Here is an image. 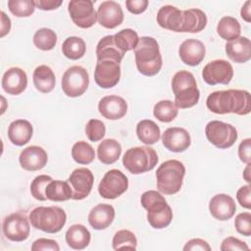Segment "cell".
<instances>
[{"label":"cell","mask_w":251,"mask_h":251,"mask_svg":"<svg viewBox=\"0 0 251 251\" xmlns=\"http://www.w3.org/2000/svg\"><path fill=\"white\" fill-rule=\"evenodd\" d=\"M61 0H35L34 4L35 7L43 10V11H50V10H55L59 8L62 5Z\"/></svg>","instance_id":"50"},{"label":"cell","mask_w":251,"mask_h":251,"mask_svg":"<svg viewBox=\"0 0 251 251\" xmlns=\"http://www.w3.org/2000/svg\"><path fill=\"white\" fill-rule=\"evenodd\" d=\"M135 64L138 72L146 76L157 75L162 68V55L157 40L151 36H142L134 49Z\"/></svg>","instance_id":"3"},{"label":"cell","mask_w":251,"mask_h":251,"mask_svg":"<svg viewBox=\"0 0 251 251\" xmlns=\"http://www.w3.org/2000/svg\"><path fill=\"white\" fill-rule=\"evenodd\" d=\"M238 157L241 162L251 164V139L242 140L238 146Z\"/></svg>","instance_id":"47"},{"label":"cell","mask_w":251,"mask_h":251,"mask_svg":"<svg viewBox=\"0 0 251 251\" xmlns=\"http://www.w3.org/2000/svg\"><path fill=\"white\" fill-rule=\"evenodd\" d=\"M121 154L122 146L119 141L113 138L102 140L97 147V157L105 165H111L117 162Z\"/></svg>","instance_id":"30"},{"label":"cell","mask_w":251,"mask_h":251,"mask_svg":"<svg viewBox=\"0 0 251 251\" xmlns=\"http://www.w3.org/2000/svg\"><path fill=\"white\" fill-rule=\"evenodd\" d=\"M106 133V126L104 123L97 119H91L85 126V134L87 138L92 141L96 142L101 140Z\"/></svg>","instance_id":"42"},{"label":"cell","mask_w":251,"mask_h":251,"mask_svg":"<svg viewBox=\"0 0 251 251\" xmlns=\"http://www.w3.org/2000/svg\"><path fill=\"white\" fill-rule=\"evenodd\" d=\"M202 77L209 85L228 84L233 77V68L226 60H214L203 68Z\"/></svg>","instance_id":"14"},{"label":"cell","mask_w":251,"mask_h":251,"mask_svg":"<svg viewBox=\"0 0 251 251\" xmlns=\"http://www.w3.org/2000/svg\"><path fill=\"white\" fill-rule=\"evenodd\" d=\"M114 39L118 47L124 52H126V51L135 49L138 43L139 37L135 30L131 28H125L118 31L114 35Z\"/></svg>","instance_id":"38"},{"label":"cell","mask_w":251,"mask_h":251,"mask_svg":"<svg viewBox=\"0 0 251 251\" xmlns=\"http://www.w3.org/2000/svg\"><path fill=\"white\" fill-rule=\"evenodd\" d=\"M226 56L235 63H246L251 59V41L245 36H239L226 44Z\"/></svg>","instance_id":"24"},{"label":"cell","mask_w":251,"mask_h":251,"mask_svg":"<svg viewBox=\"0 0 251 251\" xmlns=\"http://www.w3.org/2000/svg\"><path fill=\"white\" fill-rule=\"evenodd\" d=\"M52 177L47 175H39L37 176L30 183V193L36 200L45 201L47 197L45 195V189L50 181H52Z\"/></svg>","instance_id":"41"},{"label":"cell","mask_w":251,"mask_h":251,"mask_svg":"<svg viewBox=\"0 0 251 251\" xmlns=\"http://www.w3.org/2000/svg\"><path fill=\"white\" fill-rule=\"evenodd\" d=\"M138 139L147 145L155 144L161 137V130L158 125L151 120H142L136 126Z\"/></svg>","instance_id":"31"},{"label":"cell","mask_w":251,"mask_h":251,"mask_svg":"<svg viewBox=\"0 0 251 251\" xmlns=\"http://www.w3.org/2000/svg\"><path fill=\"white\" fill-rule=\"evenodd\" d=\"M207 108L215 114L233 113L245 116L251 111L250 94L246 90L227 89L212 92L206 100Z\"/></svg>","instance_id":"2"},{"label":"cell","mask_w":251,"mask_h":251,"mask_svg":"<svg viewBox=\"0 0 251 251\" xmlns=\"http://www.w3.org/2000/svg\"><path fill=\"white\" fill-rule=\"evenodd\" d=\"M11 29V20L6 14L2 11L1 12V37H4L7 33H9Z\"/></svg>","instance_id":"51"},{"label":"cell","mask_w":251,"mask_h":251,"mask_svg":"<svg viewBox=\"0 0 251 251\" xmlns=\"http://www.w3.org/2000/svg\"><path fill=\"white\" fill-rule=\"evenodd\" d=\"M90 239L91 234L89 230L80 224L71 226L66 231V242L75 250H82L86 248L90 243Z\"/></svg>","instance_id":"28"},{"label":"cell","mask_w":251,"mask_h":251,"mask_svg":"<svg viewBox=\"0 0 251 251\" xmlns=\"http://www.w3.org/2000/svg\"><path fill=\"white\" fill-rule=\"evenodd\" d=\"M97 21L106 28H115L124 21V12L121 5L115 1L102 2L97 10Z\"/></svg>","instance_id":"17"},{"label":"cell","mask_w":251,"mask_h":251,"mask_svg":"<svg viewBox=\"0 0 251 251\" xmlns=\"http://www.w3.org/2000/svg\"><path fill=\"white\" fill-rule=\"evenodd\" d=\"M32 80L35 88L42 93L51 92L56 83V77L52 69L46 65H40L35 68Z\"/></svg>","instance_id":"29"},{"label":"cell","mask_w":251,"mask_h":251,"mask_svg":"<svg viewBox=\"0 0 251 251\" xmlns=\"http://www.w3.org/2000/svg\"><path fill=\"white\" fill-rule=\"evenodd\" d=\"M89 85V75L80 66H72L62 76V89L69 97L81 96Z\"/></svg>","instance_id":"10"},{"label":"cell","mask_w":251,"mask_h":251,"mask_svg":"<svg viewBox=\"0 0 251 251\" xmlns=\"http://www.w3.org/2000/svg\"><path fill=\"white\" fill-rule=\"evenodd\" d=\"M153 114L155 118L160 122L171 123L176 118L178 114V110L173 101L161 100L155 104L153 109Z\"/></svg>","instance_id":"35"},{"label":"cell","mask_w":251,"mask_h":251,"mask_svg":"<svg viewBox=\"0 0 251 251\" xmlns=\"http://www.w3.org/2000/svg\"><path fill=\"white\" fill-rule=\"evenodd\" d=\"M8 8L14 16L18 18H25L31 16L36 7L32 0H9Z\"/></svg>","instance_id":"40"},{"label":"cell","mask_w":251,"mask_h":251,"mask_svg":"<svg viewBox=\"0 0 251 251\" xmlns=\"http://www.w3.org/2000/svg\"><path fill=\"white\" fill-rule=\"evenodd\" d=\"M250 166H251V164H247L246 168H245L244 171H243V178H244L248 183L251 182V177H250Z\"/></svg>","instance_id":"53"},{"label":"cell","mask_w":251,"mask_h":251,"mask_svg":"<svg viewBox=\"0 0 251 251\" xmlns=\"http://www.w3.org/2000/svg\"><path fill=\"white\" fill-rule=\"evenodd\" d=\"M1 84L6 93L19 95L24 92L27 86V75L21 68H10L4 73Z\"/></svg>","instance_id":"21"},{"label":"cell","mask_w":251,"mask_h":251,"mask_svg":"<svg viewBox=\"0 0 251 251\" xmlns=\"http://www.w3.org/2000/svg\"><path fill=\"white\" fill-rule=\"evenodd\" d=\"M112 246L114 250L120 249H131L136 250L137 239L135 234L128 229H121L117 231L112 240Z\"/></svg>","instance_id":"39"},{"label":"cell","mask_w":251,"mask_h":251,"mask_svg":"<svg viewBox=\"0 0 251 251\" xmlns=\"http://www.w3.org/2000/svg\"><path fill=\"white\" fill-rule=\"evenodd\" d=\"M68 11L72 21L78 27L89 28L97 21V13L90 0H72L68 4Z\"/></svg>","instance_id":"13"},{"label":"cell","mask_w":251,"mask_h":251,"mask_svg":"<svg viewBox=\"0 0 251 251\" xmlns=\"http://www.w3.org/2000/svg\"><path fill=\"white\" fill-rule=\"evenodd\" d=\"M32 41L38 49L49 51L52 50L57 43V34L51 28L42 27L35 31Z\"/></svg>","instance_id":"36"},{"label":"cell","mask_w":251,"mask_h":251,"mask_svg":"<svg viewBox=\"0 0 251 251\" xmlns=\"http://www.w3.org/2000/svg\"><path fill=\"white\" fill-rule=\"evenodd\" d=\"M126 52L121 50L115 42L114 35H106L98 42L96 46L97 61L113 60L121 63Z\"/></svg>","instance_id":"27"},{"label":"cell","mask_w":251,"mask_h":251,"mask_svg":"<svg viewBox=\"0 0 251 251\" xmlns=\"http://www.w3.org/2000/svg\"><path fill=\"white\" fill-rule=\"evenodd\" d=\"M206 48L203 42L194 38L184 40L178 48V55L181 61L192 67L199 65L204 60Z\"/></svg>","instance_id":"23"},{"label":"cell","mask_w":251,"mask_h":251,"mask_svg":"<svg viewBox=\"0 0 251 251\" xmlns=\"http://www.w3.org/2000/svg\"><path fill=\"white\" fill-rule=\"evenodd\" d=\"M98 111L105 119L120 120L126 114L127 104L121 96L108 95L99 101Z\"/></svg>","instance_id":"22"},{"label":"cell","mask_w":251,"mask_h":251,"mask_svg":"<svg viewBox=\"0 0 251 251\" xmlns=\"http://www.w3.org/2000/svg\"><path fill=\"white\" fill-rule=\"evenodd\" d=\"M184 251H194V250H201V251H210L211 246L209 243L201 238H193L188 240L185 245L183 246Z\"/></svg>","instance_id":"48"},{"label":"cell","mask_w":251,"mask_h":251,"mask_svg":"<svg viewBox=\"0 0 251 251\" xmlns=\"http://www.w3.org/2000/svg\"><path fill=\"white\" fill-rule=\"evenodd\" d=\"M121 78V66L113 60L97 61L94 71V80L101 88H112Z\"/></svg>","instance_id":"15"},{"label":"cell","mask_w":251,"mask_h":251,"mask_svg":"<svg viewBox=\"0 0 251 251\" xmlns=\"http://www.w3.org/2000/svg\"><path fill=\"white\" fill-rule=\"evenodd\" d=\"M45 195L48 200L54 202L67 201L73 198V190L68 181L52 180L45 189Z\"/></svg>","instance_id":"32"},{"label":"cell","mask_w":251,"mask_h":251,"mask_svg":"<svg viewBox=\"0 0 251 251\" xmlns=\"http://www.w3.org/2000/svg\"><path fill=\"white\" fill-rule=\"evenodd\" d=\"M33 128L31 124L23 119L13 121L8 127V138L17 146H24L29 142L32 137Z\"/></svg>","instance_id":"26"},{"label":"cell","mask_w":251,"mask_h":251,"mask_svg":"<svg viewBox=\"0 0 251 251\" xmlns=\"http://www.w3.org/2000/svg\"><path fill=\"white\" fill-rule=\"evenodd\" d=\"M31 226L47 233L59 232L67 223L66 212L58 206L36 207L29 213Z\"/></svg>","instance_id":"7"},{"label":"cell","mask_w":251,"mask_h":251,"mask_svg":"<svg viewBox=\"0 0 251 251\" xmlns=\"http://www.w3.org/2000/svg\"><path fill=\"white\" fill-rule=\"evenodd\" d=\"M140 202L142 207L147 210V221L152 227L161 229L171 224L173 211L160 192L155 190L145 191L141 195Z\"/></svg>","instance_id":"4"},{"label":"cell","mask_w":251,"mask_h":251,"mask_svg":"<svg viewBox=\"0 0 251 251\" xmlns=\"http://www.w3.org/2000/svg\"><path fill=\"white\" fill-rule=\"evenodd\" d=\"M234 226L237 232L244 236L251 235V214L249 212L240 213L235 217Z\"/></svg>","instance_id":"43"},{"label":"cell","mask_w":251,"mask_h":251,"mask_svg":"<svg viewBox=\"0 0 251 251\" xmlns=\"http://www.w3.org/2000/svg\"><path fill=\"white\" fill-rule=\"evenodd\" d=\"M209 211L215 219L219 221H227L233 217L236 211V205L231 196L220 193L211 198L209 202Z\"/></svg>","instance_id":"20"},{"label":"cell","mask_w":251,"mask_h":251,"mask_svg":"<svg viewBox=\"0 0 251 251\" xmlns=\"http://www.w3.org/2000/svg\"><path fill=\"white\" fill-rule=\"evenodd\" d=\"M236 198L241 207L251 208V186L249 184L241 186L236 192Z\"/></svg>","instance_id":"46"},{"label":"cell","mask_w":251,"mask_h":251,"mask_svg":"<svg viewBox=\"0 0 251 251\" xmlns=\"http://www.w3.org/2000/svg\"><path fill=\"white\" fill-rule=\"evenodd\" d=\"M86 51L84 40L78 36H70L62 44V52L68 59L78 60L82 58Z\"/></svg>","instance_id":"34"},{"label":"cell","mask_w":251,"mask_h":251,"mask_svg":"<svg viewBox=\"0 0 251 251\" xmlns=\"http://www.w3.org/2000/svg\"><path fill=\"white\" fill-rule=\"evenodd\" d=\"M157 23L161 27L175 32L195 33L205 28L207 17L200 9L182 11L175 6L165 5L157 13Z\"/></svg>","instance_id":"1"},{"label":"cell","mask_w":251,"mask_h":251,"mask_svg":"<svg viewBox=\"0 0 251 251\" xmlns=\"http://www.w3.org/2000/svg\"><path fill=\"white\" fill-rule=\"evenodd\" d=\"M162 142L166 149L172 152L180 153L185 151L191 144L190 134L182 127H169L162 135Z\"/></svg>","instance_id":"18"},{"label":"cell","mask_w":251,"mask_h":251,"mask_svg":"<svg viewBox=\"0 0 251 251\" xmlns=\"http://www.w3.org/2000/svg\"><path fill=\"white\" fill-rule=\"evenodd\" d=\"M128 187L126 175L117 169L108 171L98 185V192L105 199H115L124 194Z\"/></svg>","instance_id":"11"},{"label":"cell","mask_w":251,"mask_h":251,"mask_svg":"<svg viewBox=\"0 0 251 251\" xmlns=\"http://www.w3.org/2000/svg\"><path fill=\"white\" fill-rule=\"evenodd\" d=\"M185 167L178 160H168L156 171V184L160 192L166 195L177 193L183 182Z\"/></svg>","instance_id":"6"},{"label":"cell","mask_w":251,"mask_h":251,"mask_svg":"<svg viewBox=\"0 0 251 251\" xmlns=\"http://www.w3.org/2000/svg\"><path fill=\"white\" fill-rule=\"evenodd\" d=\"M19 161L24 170L34 172L45 167L48 161V156L42 147L31 145L21 152Z\"/></svg>","instance_id":"19"},{"label":"cell","mask_w":251,"mask_h":251,"mask_svg":"<svg viewBox=\"0 0 251 251\" xmlns=\"http://www.w3.org/2000/svg\"><path fill=\"white\" fill-rule=\"evenodd\" d=\"M220 249L222 251H228V250L244 251V250H249V247L244 241H241L238 238L233 236H228L222 241Z\"/></svg>","instance_id":"44"},{"label":"cell","mask_w":251,"mask_h":251,"mask_svg":"<svg viewBox=\"0 0 251 251\" xmlns=\"http://www.w3.org/2000/svg\"><path fill=\"white\" fill-rule=\"evenodd\" d=\"M158 161L159 158L156 151L150 146L129 148L123 157L124 167L133 175H139L153 170Z\"/></svg>","instance_id":"8"},{"label":"cell","mask_w":251,"mask_h":251,"mask_svg":"<svg viewBox=\"0 0 251 251\" xmlns=\"http://www.w3.org/2000/svg\"><path fill=\"white\" fill-rule=\"evenodd\" d=\"M205 134L210 143L220 149L231 147L237 139V130L230 125L222 121H211L206 125Z\"/></svg>","instance_id":"9"},{"label":"cell","mask_w":251,"mask_h":251,"mask_svg":"<svg viewBox=\"0 0 251 251\" xmlns=\"http://www.w3.org/2000/svg\"><path fill=\"white\" fill-rule=\"evenodd\" d=\"M68 182L73 190L74 200H82L86 198L91 192L94 176L92 172L87 168H77L74 170L69 178Z\"/></svg>","instance_id":"16"},{"label":"cell","mask_w":251,"mask_h":251,"mask_svg":"<svg viewBox=\"0 0 251 251\" xmlns=\"http://www.w3.org/2000/svg\"><path fill=\"white\" fill-rule=\"evenodd\" d=\"M217 32L223 39L231 41L240 36V24L235 18L225 16L220 20L217 25Z\"/></svg>","instance_id":"33"},{"label":"cell","mask_w":251,"mask_h":251,"mask_svg":"<svg viewBox=\"0 0 251 251\" xmlns=\"http://www.w3.org/2000/svg\"><path fill=\"white\" fill-rule=\"evenodd\" d=\"M126 6L130 13L134 15H138L143 13L147 9L148 1L147 0H127L126 1Z\"/></svg>","instance_id":"49"},{"label":"cell","mask_w":251,"mask_h":251,"mask_svg":"<svg viewBox=\"0 0 251 251\" xmlns=\"http://www.w3.org/2000/svg\"><path fill=\"white\" fill-rule=\"evenodd\" d=\"M31 250L32 251H46V250H51V251H59L60 246L58 243L53 240V239H48V238H38L36 239L32 245H31Z\"/></svg>","instance_id":"45"},{"label":"cell","mask_w":251,"mask_h":251,"mask_svg":"<svg viewBox=\"0 0 251 251\" xmlns=\"http://www.w3.org/2000/svg\"><path fill=\"white\" fill-rule=\"evenodd\" d=\"M29 219L23 212L13 213L7 216L2 225V230L5 237L14 242L25 240L30 232Z\"/></svg>","instance_id":"12"},{"label":"cell","mask_w":251,"mask_h":251,"mask_svg":"<svg viewBox=\"0 0 251 251\" xmlns=\"http://www.w3.org/2000/svg\"><path fill=\"white\" fill-rule=\"evenodd\" d=\"M72 157L80 165H88L95 159V151L89 143L77 141L72 148Z\"/></svg>","instance_id":"37"},{"label":"cell","mask_w":251,"mask_h":251,"mask_svg":"<svg viewBox=\"0 0 251 251\" xmlns=\"http://www.w3.org/2000/svg\"><path fill=\"white\" fill-rule=\"evenodd\" d=\"M115 219V209L110 204H98L93 207L88 215L89 225L97 230L105 229Z\"/></svg>","instance_id":"25"},{"label":"cell","mask_w":251,"mask_h":251,"mask_svg":"<svg viewBox=\"0 0 251 251\" xmlns=\"http://www.w3.org/2000/svg\"><path fill=\"white\" fill-rule=\"evenodd\" d=\"M250 6H251V2L248 0L245 2V4L242 6L241 11H240V15L241 18L247 22L250 23L251 22V14H250Z\"/></svg>","instance_id":"52"},{"label":"cell","mask_w":251,"mask_h":251,"mask_svg":"<svg viewBox=\"0 0 251 251\" xmlns=\"http://www.w3.org/2000/svg\"><path fill=\"white\" fill-rule=\"evenodd\" d=\"M172 89L177 108H191L199 101L200 91L194 75L188 71H178L175 74L172 79Z\"/></svg>","instance_id":"5"}]
</instances>
